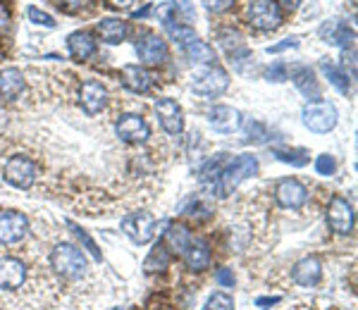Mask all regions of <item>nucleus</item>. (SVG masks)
I'll list each match as a JSON object with an SVG mask.
<instances>
[{
	"label": "nucleus",
	"mask_w": 358,
	"mask_h": 310,
	"mask_svg": "<svg viewBox=\"0 0 358 310\" xmlns=\"http://www.w3.org/2000/svg\"><path fill=\"white\" fill-rule=\"evenodd\" d=\"M256 174H258L256 155H248V153L237 155L232 163H227L225 167H222L220 177L208 182L206 191H208V196H212V198H227L239 184L256 177Z\"/></svg>",
	"instance_id": "nucleus-1"
},
{
	"label": "nucleus",
	"mask_w": 358,
	"mask_h": 310,
	"mask_svg": "<svg viewBox=\"0 0 358 310\" xmlns=\"http://www.w3.org/2000/svg\"><path fill=\"white\" fill-rule=\"evenodd\" d=\"M50 267L65 279H81L89 270V260L77 246L58 244L50 251Z\"/></svg>",
	"instance_id": "nucleus-2"
},
{
	"label": "nucleus",
	"mask_w": 358,
	"mask_h": 310,
	"mask_svg": "<svg viewBox=\"0 0 358 310\" xmlns=\"http://www.w3.org/2000/svg\"><path fill=\"white\" fill-rule=\"evenodd\" d=\"M301 122L313 134H330L339 122V115L330 101H310L301 110Z\"/></svg>",
	"instance_id": "nucleus-3"
},
{
	"label": "nucleus",
	"mask_w": 358,
	"mask_h": 310,
	"mask_svg": "<svg viewBox=\"0 0 358 310\" xmlns=\"http://www.w3.org/2000/svg\"><path fill=\"white\" fill-rule=\"evenodd\" d=\"M191 89L203 98H217L230 89V74L217 65H206L191 74Z\"/></svg>",
	"instance_id": "nucleus-4"
},
{
	"label": "nucleus",
	"mask_w": 358,
	"mask_h": 310,
	"mask_svg": "<svg viewBox=\"0 0 358 310\" xmlns=\"http://www.w3.org/2000/svg\"><path fill=\"white\" fill-rule=\"evenodd\" d=\"M36 174H39V169H36V163L27 155L17 153L12 155V158L5 163V169H3V177L8 184H12L14 189H31L36 182Z\"/></svg>",
	"instance_id": "nucleus-5"
},
{
	"label": "nucleus",
	"mask_w": 358,
	"mask_h": 310,
	"mask_svg": "<svg viewBox=\"0 0 358 310\" xmlns=\"http://www.w3.org/2000/svg\"><path fill=\"white\" fill-rule=\"evenodd\" d=\"M122 231L127 239H132L137 246H143L153 239L155 234V220L153 215L146 210H137V213H129L122 220Z\"/></svg>",
	"instance_id": "nucleus-6"
},
{
	"label": "nucleus",
	"mask_w": 358,
	"mask_h": 310,
	"mask_svg": "<svg viewBox=\"0 0 358 310\" xmlns=\"http://www.w3.org/2000/svg\"><path fill=\"white\" fill-rule=\"evenodd\" d=\"M248 22L258 31H275L282 24V10L275 0H253L248 5Z\"/></svg>",
	"instance_id": "nucleus-7"
},
{
	"label": "nucleus",
	"mask_w": 358,
	"mask_h": 310,
	"mask_svg": "<svg viewBox=\"0 0 358 310\" xmlns=\"http://www.w3.org/2000/svg\"><path fill=\"white\" fill-rule=\"evenodd\" d=\"M29 231V220L19 210H0V246L22 241Z\"/></svg>",
	"instance_id": "nucleus-8"
},
{
	"label": "nucleus",
	"mask_w": 358,
	"mask_h": 310,
	"mask_svg": "<svg viewBox=\"0 0 358 310\" xmlns=\"http://www.w3.org/2000/svg\"><path fill=\"white\" fill-rule=\"evenodd\" d=\"M354 222H356L354 205H351L344 196H335L328 205L330 229L337 231V234H351V231H354Z\"/></svg>",
	"instance_id": "nucleus-9"
},
{
	"label": "nucleus",
	"mask_w": 358,
	"mask_h": 310,
	"mask_svg": "<svg viewBox=\"0 0 358 310\" xmlns=\"http://www.w3.org/2000/svg\"><path fill=\"white\" fill-rule=\"evenodd\" d=\"M275 200L287 210H299L308 200V189L294 177L279 179L277 186H275Z\"/></svg>",
	"instance_id": "nucleus-10"
},
{
	"label": "nucleus",
	"mask_w": 358,
	"mask_h": 310,
	"mask_svg": "<svg viewBox=\"0 0 358 310\" xmlns=\"http://www.w3.org/2000/svg\"><path fill=\"white\" fill-rule=\"evenodd\" d=\"M155 115L160 120V127L170 134V136H179L184 132V112L181 105L172 98H158L155 101Z\"/></svg>",
	"instance_id": "nucleus-11"
},
{
	"label": "nucleus",
	"mask_w": 358,
	"mask_h": 310,
	"mask_svg": "<svg viewBox=\"0 0 358 310\" xmlns=\"http://www.w3.org/2000/svg\"><path fill=\"white\" fill-rule=\"evenodd\" d=\"M115 132L124 143H143L150 136L148 122L141 115H137V112H127V115L119 117Z\"/></svg>",
	"instance_id": "nucleus-12"
},
{
	"label": "nucleus",
	"mask_w": 358,
	"mask_h": 310,
	"mask_svg": "<svg viewBox=\"0 0 358 310\" xmlns=\"http://www.w3.org/2000/svg\"><path fill=\"white\" fill-rule=\"evenodd\" d=\"M137 55L143 65H160L168 58V43L155 31H146L137 39Z\"/></svg>",
	"instance_id": "nucleus-13"
},
{
	"label": "nucleus",
	"mask_w": 358,
	"mask_h": 310,
	"mask_svg": "<svg viewBox=\"0 0 358 310\" xmlns=\"http://www.w3.org/2000/svg\"><path fill=\"white\" fill-rule=\"evenodd\" d=\"M79 103H81V107H84V112L89 117L98 115V112L108 105L106 84H101V81H96V79L84 81V84H81V91H79Z\"/></svg>",
	"instance_id": "nucleus-14"
},
{
	"label": "nucleus",
	"mask_w": 358,
	"mask_h": 310,
	"mask_svg": "<svg viewBox=\"0 0 358 310\" xmlns=\"http://www.w3.org/2000/svg\"><path fill=\"white\" fill-rule=\"evenodd\" d=\"M27 279V265L19 258L5 256L0 258V289L3 291H14Z\"/></svg>",
	"instance_id": "nucleus-15"
},
{
	"label": "nucleus",
	"mask_w": 358,
	"mask_h": 310,
	"mask_svg": "<svg viewBox=\"0 0 358 310\" xmlns=\"http://www.w3.org/2000/svg\"><path fill=\"white\" fill-rule=\"evenodd\" d=\"M208 124L217 134H235L241 127V112L230 105H215L208 112Z\"/></svg>",
	"instance_id": "nucleus-16"
},
{
	"label": "nucleus",
	"mask_w": 358,
	"mask_h": 310,
	"mask_svg": "<svg viewBox=\"0 0 358 310\" xmlns=\"http://www.w3.org/2000/svg\"><path fill=\"white\" fill-rule=\"evenodd\" d=\"M24 89H27V81H24V74L17 67H5V70H0V101L3 103L17 101L24 93Z\"/></svg>",
	"instance_id": "nucleus-17"
},
{
	"label": "nucleus",
	"mask_w": 358,
	"mask_h": 310,
	"mask_svg": "<svg viewBox=\"0 0 358 310\" xmlns=\"http://www.w3.org/2000/svg\"><path fill=\"white\" fill-rule=\"evenodd\" d=\"M181 256H184V262L191 272H203L206 267L210 265L212 253H210V246L206 239H191Z\"/></svg>",
	"instance_id": "nucleus-18"
},
{
	"label": "nucleus",
	"mask_w": 358,
	"mask_h": 310,
	"mask_svg": "<svg viewBox=\"0 0 358 310\" xmlns=\"http://www.w3.org/2000/svg\"><path fill=\"white\" fill-rule=\"evenodd\" d=\"M292 279L299 287H315L323 279V265L318 258H301L292 267Z\"/></svg>",
	"instance_id": "nucleus-19"
},
{
	"label": "nucleus",
	"mask_w": 358,
	"mask_h": 310,
	"mask_svg": "<svg viewBox=\"0 0 358 310\" xmlns=\"http://www.w3.org/2000/svg\"><path fill=\"white\" fill-rule=\"evenodd\" d=\"M320 36H323L328 43L341 45L344 50L349 48V45H354V39H356L354 29H349L346 24L337 22V19H332V22H328V24H323V27H320Z\"/></svg>",
	"instance_id": "nucleus-20"
},
{
	"label": "nucleus",
	"mask_w": 358,
	"mask_h": 310,
	"mask_svg": "<svg viewBox=\"0 0 358 310\" xmlns=\"http://www.w3.org/2000/svg\"><path fill=\"white\" fill-rule=\"evenodd\" d=\"M67 48H70L72 58L84 62L96 53V41H93V36L86 34V31H74V34H70V39H67Z\"/></svg>",
	"instance_id": "nucleus-21"
},
{
	"label": "nucleus",
	"mask_w": 358,
	"mask_h": 310,
	"mask_svg": "<svg viewBox=\"0 0 358 310\" xmlns=\"http://www.w3.org/2000/svg\"><path fill=\"white\" fill-rule=\"evenodd\" d=\"M98 34H101V39L106 41V43L117 45L127 39L129 24L124 22V19H117V17H106L98 22Z\"/></svg>",
	"instance_id": "nucleus-22"
},
{
	"label": "nucleus",
	"mask_w": 358,
	"mask_h": 310,
	"mask_svg": "<svg viewBox=\"0 0 358 310\" xmlns=\"http://www.w3.org/2000/svg\"><path fill=\"white\" fill-rule=\"evenodd\" d=\"M150 81H153V76H150L143 67H139V65L122 67V84L127 86L129 91L146 93L150 89Z\"/></svg>",
	"instance_id": "nucleus-23"
},
{
	"label": "nucleus",
	"mask_w": 358,
	"mask_h": 310,
	"mask_svg": "<svg viewBox=\"0 0 358 310\" xmlns=\"http://www.w3.org/2000/svg\"><path fill=\"white\" fill-rule=\"evenodd\" d=\"M292 79L294 84H297V89L304 93L308 101H318L320 98V86L318 81H315V74L310 67H297V70L292 72Z\"/></svg>",
	"instance_id": "nucleus-24"
},
{
	"label": "nucleus",
	"mask_w": 358,
	"mask_h": 310,
	"mask_svg": "<svg viewBox=\"0 0 358 310\" xmlns=\"http://www.w3.org/2000/svg\"><path fill=\"white\" fill-rule=\"evenodd\" d=\"M217 41H220V45L225 48V53L232 58V62L239 60V58H246V55H248L246 45H243L241 34H239V31H235V29L217 31Z\"/></svg>",
	"instance_id": "nucleus-25"
},
{
	"label": "nucleus",
	"mask_w": 358,
	"mask_h": 310,
	"mask_svg": "<svg viewBox=\"0 0 358 310\" xmlns=\"http://www.w3.org/2000/svg\"><path fill=\"white\" fill-rule=\"evenodd\" d=\"M189 241H191L189 227H184V225H170L168 231H165V241H163V244L170 251V256H172V253L181 256V253L186 251V246H189Z\"/></svg>",
	"instance_id": "nucleus-26"
},
{
	"label": "nucleus",
	"mask_w": 358,
	"mask_h": 310,
	"mask_svg": "<svg viewBox=\"0 0 358 310\" xmlns=\"http://www.w3.org/2000/svg\"><path fill=\"white\" fill-rule=\"evenodd\" d=\"M170 260H172V256H170V251L165 248V244H155L153 251L148 253V258L143 260V272H146V275L165 272L170 265Z\"/></svg>",
	"instance_id": "nucleus-27"
},
{
	"label": "nucleus",
	"mask_w": 358,
	"mask_h": 310,
	"mask_svg": "<svg viewBox=\"0 0 358 310\" xmlns=\"http://www.w3.org/2000/svg\"><path fill=\"white\" fill-rule=\"evenodd\" d=\"M320 70L325 72V76H328V81L332 86H335L337 91L339 93H349L351 91V79H349V74H346L341 67H337L335 62H328V60H323L320 62Z\"/></svg>",
	"instance_id": "nucleus-28"
},
{
	"label": "nucleus",
	"mask_w": 358,
	"mask_h": 310,
	"mask_svg": "<svg viewBox=\"0 0 358 310\" xmlns=\"http://www.w3.org/2000/svg\"><path fill=\"white\" fill-rule=\"evenodd\" d=\"M181 50H184V55L191 62H199V65H212V62H215V50H212L208 43H203L201 39L191 41V43L184 45Z\"/></svg>",
	"instance_id": "nucleus-29"
},
{
	"label": "nucleus",
	"mask_w": 358,
	"mask_h": 310,
	"mask_svg": "<svg viewBox=\"0 0 358 310\" xmlns=\"http://www.w3.org/2000/svg\"><path fill=\"white\" fill-rule=\"evenodd\" d=\"M225 165H227V155L225 153L212 155L210 160H206V163H203V167L199 169V179L203 184L212 182V179L220 177V172H222V167H225Z\"/></svg>",
	"instance_id": "nucleus-30"
},
{
	"label": "nucleus",
	"mask_w": 358,
	"mask_h": 310,
	"mask_svg": "<svg viewBox=\"0 0 358 310\" xmlns=\"http://www.w3.org/2000/svg\"><path fill=\"white\" fill-rule=\"evenodd\" d=\"M67 227H70V229L74 231V236L81 241V246H84L86 251H89L91 256H93V260H98V262H101V260H103V253H101V248H98L96 241H93L91 236H89V231H86V229H81V227H79V225H74V222H72V220H67Z\"/></svg>",
	"instance_id": "nucleus-31"
},
{
	"label": "nucleus",
	"mask_w": 358,
	"mask_h": 310,
	"mask_svg": "<svg viewBox=\"0 0 358 310\" xmlns=\"http://www.w3.org/2000/svg\"><path fill=\"white\" fill-rule=\"evenodd\" d=\"M168 34L179 48H184V45L191 43V41L199 39V34H196L191 27H186V24H168Z\"/></svg>",
	"instance_id": "nucleus-32"
},
{
	"label": "nucleus",
	"mask_w": 358,
	"mask_h": 310,
	"mask_svg": "<svg viewBox=\"0 0 358 310\" xmlns=\"http://www.w3.org/2000/svg\"><path fill=\"white\" fill-rule=\"evenodd\" d=\"M203 310H235V298L225 291H215L208 301H206Z\"/></svg>",
	"instance_id": "nucleus-33"
},
{
	"label": "nucleus",
	"mask_w": 358,
	"mask_h": 310,
	"mask_svg": "<svg viewBox=\"0 0 358 310\" xmlns=\"http://www.w3.org/2000/svg\"><path fill=\"white\" fill-rule=\"evenodd\" d=\"M301 153H306L304 148H297V151H289V148H275V155H277L282 163H292L294 167H304V165L308 163V160L297 158V155H301Z\"/></svg>",
	"instance_id": "nucleus-34"
},
{
	"label": "nucleus",
	"mask_w": 358,
	"mask_h": 310,
	"mask_svg": "<svg viewBox=\"0 0 358 310\" xmlns=\"http://www.w3.org/2000/svg\"><path fill=\"white\" fill-rule=\"evenodd\" d=\"M335 169H337V163H335V158H332L330 153H323V155L315 158V172L318 174L330 177V174H335Z\"/></svg>",
	"instance_id": "nucleus-35"
},
{
	"label": "nucleus",
	"mask_w": 358,
	"mask_h": 310,
	"mask_svg": "<svg viewBox=\"0 0 358 310\" xmlns=\"http://www.w3.org/2000/svg\"><path fill=\"white\" fill-rule=\"evenodd\" d=\"M27 14H29L31 22L39 24V27H48V29H53V27H55V19L50 17V14L41 12V10H39V8H34V5H29V8H27Z\"/></svg>",
	"instance_id": "nucleus-36"
},
{
	"label": "nucleus",
	"mask_w": 358,
	"mask_h": 310,
	"mask_svg": "<svg viewBox=\"0 0 358 310\" xmlns=\"http://www.w3.org/2000/svg\"><path fill=\"white\" fill-rule=\"evenodd\" d=\"M235 272L230 270V267H217L215 270V284L217 287H222V289H232L235 287Z\"/></svg>",
	"instance_id": "nucleus-37"
},
{
	"label": "nucleus",
	"mask_w": 358,
	"mask_h": 310,
	"mask_svg": "<svg viewBox=\"0 0 358 310\" xmlns=\"http://www.w3.org/2000/svg\"><path fill=\"white\" fill-rule=\"evenodd\" d=\"M266 76H268V81H287L289 79L287 65H282V62H275L272 67H268V70H266Z\"/></svg>",
	"instance_id": "nucleus-38"
},
{
	"label": "nucleus",
	"mask_w": 358,
	"mask_h": 310,
	"mask_svg": "<svg viewBox=\"0 0 358 310\" xmlns=\"http://www.w3.org/2000/svg\"><path fill=\"white\" fill-rule=\"evenodd\" d=\"M203 3L210 12H225V10H230L235 5V0H203Z\"/></svg>",
	"instance_id": "nucleus-39"
},
{
	"label": "nucleus",
	"mask_w": 358,
	"mask_h": 310,
	"mask_svg": "<svg viewBox=\"0 0 358 310\" xmlns=\"http://www.w3.org/2000/svg\"><path fill=\"white\" fill-rule=\"evenodd\" d=\"M297 45H299V41H297V39H284L282 43L270 45L268 53H282V50H287V48H297Z\"/></svg>",
	"instance_id": "nucleus-40"
},
{
	"label": "nucleus",
	"mask_w": 358,
	"mask_h": 310,
	"mask_svg": "<svg viewBox=\"0 0 358 310\" xmlns=\"http://www.w3.org/2000/svg\"><path fill=\"white\" fill-rule=\"evenodd\" d=\"M175 8L181 10V12L186 14V17H194V5H191V0H175Z\"/></svg>",
	"instance_id": "nucleus-41"
},
{
	"label": "nucleus",
	"mask_w": 358,
	"mask_h": 310,
	"mask_svg": "<svg viewBox=\"0 0 358 310\" xmlns=\"http://www.w3.org/2000/svg\"><path fill=\"white\" fill-rule=\"evenodd\" d=\"M277 3L279 10H284V12H294V10H299L301 0H275Z\"/></svg>",
	"instance_id": "nucleus-42"
},
{
	"label": "nucleus",
	"mask_w": 358,
	"mask_h": 310,
	"mask_svg": "<svg viewBox=\"0 0 358 310\" xmlns=\"http://www.w3.org/2000/svg\"><path fill=\"white\" fill-rule=\"evenodd\" d=\"M132 3L134 0H106V5L112 10H127V8H132Z\"/></svg>",
	"instance_id": "nucleus-43"
},
{
	"label": "nucleus",
	"mask_w": 358,
	"mask_h": 310,
	"mask_svg": "<svg viewBox=\"0 0 358 310\" xmlns=\"http://www.w3.org/2000/svg\"><path fill=\"white\" fill-rule=\"evenodd\" d=\"M10 27V10L5 5H0V31H5Z\"/></svg>",
	"instance_id": "nucleus-44"
},
{
	"label": "nucleus",
	"mask_w": 358,
	"mask_h": 310,
	"mask_svg": "<svg viewBox=\"0 0 358 310\" xmlns=\"http://www.w3.org/2000/svg\"><path fill=\"white\" fill-rule=\"evenodd\" d=\"M65 3V8L70 10V12H74L77 8H81V5H84V0H60V5Z\"/></svg>",
	"instance_id": "nucleus-45"
},
{
	"label": "nucleus",
	"mask_w": 358,
	"mask_h": 310,
	"mask_svg": "<svg viewBox=\"0 0 358 310\" xmlns=\"http://www.w3.org/2000/svg\"><path fill=\"white\" fill-rule=\"evenodd\" d=\"M258 306H272V303H279V296H272V298H258Z\"/></svg>",
	"instance_id": "nucleus-46"
},
{
	"label": "nucleus",
	"mask_w": 358,
	"mask_h": 310,
	"mask_svg": "<svg viewBox=\"0 0 358 310\" xmlns=\"http://www.w3.org/2000/svg\"><path fill=\"white\" fill-rule=\"evenodd\" d=\"M112 310H122V308H112Z\"/></svg>",
	"instance_id": "nucleus-47"
}]
</instances>
